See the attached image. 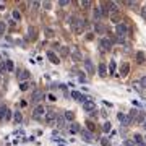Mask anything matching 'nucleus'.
<instances>
[{"label": "nucleus", "instance_id": "1", "mask_svg": "<svg viewBox=\"0 0 146 146\" xmlns=\"http://www.w3.org/2000/svg\"><path fill=\"white\" fill-rule=\"evenodd\" d=\"M83 25H84L83 18H75L73 23H72V29L76 33V34H81V33H83Z\"/></svg>", "mask_w": 146, "mask_h": 146}, {"label": "nucleus", "instance_id": "2", "mask_svg": "<svg viewBox=\"0 0 146 146\" xmlns=\"http://www.w3.org/2000/svg\"><path fill=\"white\" fill-rule=\"evenodd\" d=\"M99 46H101V49H102L104 52H109L110 49H112V39H109V37H101Z\"/></svg>", "mask_w": 146, "mask_h": 146}, {"label": "nucleus", "instance_id": "3", "mask_svg": "<svg viewBox=\"0 0 146 146\" xmlns=\"http://www.w3.org/2000/svg\"><path fill=\"white\" fill-rule=\"evenodd\" d=\"M128 33V25L127 23H120V25H117V28H115V34L120 37H125V34Z\"/></svg>", "mask_w": 146, "mask_h": 146}, {"label": "nucleus", "instance_id": "4", "mask_svg": "<svg viewBox=\"0 0 146 146\" xmlns=\"http://www.w3.org/2000/svg\"><path fill=\"white\" fill-rule=\"evenodd\" d=\"M44 96H46V94H44V91H41V89H36V91L33 93V96H31V101L37 104V102H41V101L44 99Z\"/></svg>", "mask_w": 146, "mask_h": 146}, {"label": "nucleus", "instance_id": "5", "mask_svg": "<svg viewBox=\"0 0 146 146\" xmlns=\"http://www.w3.org/2000/svg\"><path fill=\"white\" fill-rule=\"evenodd\" d=\"M84 68H86V72L89 73V75H94L96 73V67H94V63L91 58H84Z\"/></svg>", "mask_w": 146, "mask_h": 146}, {"label": "nucleus", "instance_id": "6", "mask_svg": "<svg viewBox=\"0 0 146 146\" xmlns=\"http://www.w3.org/2000/svg\"><path fill=\"white\" fill-rule=\"evenodd\" d=\"M80 135H81L83 141H86V143H89V141H93V140H94L93 133H91V131H88V130H81V131H80Z\"/></svg>", "mask_w": 146, "mask_h": 146}, {"label": "nucleus", "instance_id": "7", "mask_svg": "<svg viewBox=\"0 0 146 146\" xmlns=\"http://www.w3.org/2000/svg\"><path fill=\"white\" fill-rule=\"evenodd\" d=\"M47 58H49L54 65H58V63H60V58L55 55V52H54V50H47Z\"/></svg>", "mask_w": 146, "mask_h": 146}, {"label": "nucleus", "instance_id": "8", "mask_svg": "<svg viewBox=\"0 0 146 146\" xmlns=\"http://www.w3.org/2000/svg\"><path fill=\"white\" fill-rule=\"evenodd\" d=\"M83 109L86 110V112H94V110H96V102H94V101H86L83 104Z\"/></svg>", "mask_w": 146, "mask_h": 146}, {"label": "nucleus", "instance_id": "9", "mask_svg": "<svg viewBox=\"0 0 146 146\" xmlns=\"http://www.w3.org/2000/svg\"><path fill=\"white\" fill-rule=\"evenodd\" d=\"M101 16H102V10H101V7H94V10H93V20L96 21V23H99Z\"/></svg>", "mask_w": 146, "mask_h": 146}, {"label": "nucleus", "instance_id": "10", "mask_svg": "<svg viewBox=\"0 0 146 146\" xmlns=\"http://www.w3.org/2000/svg\"><path fill=\"white\" fill-rule=\"evenodd\" d=\"M128 73H130V63L123 62L122 65H120V75H122V76H127Z\"/></svg>", "mask_w": 146, "mask_h": 146}, {"label": "nucleus", "instance_id": "11", "mask_svg": "<svg viewBox=\"0 0 146 146\" xmlns=\"http://www.w3.org/2000/svg\"><path fill=\"white\" fill-rule=\"evenodd\" d=\"M29 76H31V75H29L28 70H21V72L18 73V80H20V83H21V81H28Z\"/></svg>", "mask_w": 146, "mask_h": 146}, {"label": "nucleus", "instance_id": "12", "mask_svg": "<svg viewBox=\"0 0 146 146\" xmlns=\"http://www.w3.org/2000/svg\"><path fill=\"white\" fill-rule=\"evenodd\" d=\"M46 112V109H44V106H41V104H37L36 107H34V110H33V115L34 117H41L42 114Z\"/></svg>", "mask_w": 146, "mask_h": 146}, {"label": "nucleus", "instance_id": "13", "mask_svg": "<svg viewBox=\"0 0 146 146\" xmlns=\"http://www.w3.org/2000/svg\"><path fill=\"white\" fill-rule=\"evenodd\" d=\"M136 63H145V60H146V55H145V52H141V50H138V52H136Z\"/></svg>", "mask_w": 146, "mask_h": 146}, {"label": "nucleus", "instance_id": "14", "mask_svg": "<svg viewBox=\"0 0 146 146\" xmlns=\"http://www.w3.org/2000/svg\"><path fill=\"white\" fill-rule=\"evenodd\" d=\"M122 16H120V13L119 11H117V13H112V15H110V21H112V23H115V25H120V23H122Z\"/></svg>", "mask_w": 146, "mask_h": 146}, {"label": "nucleus", "instance_id": "15", "mask_svg": "<svg viewBox=\"0 0 146 146\" xmlns=\"http://www.w3.org/2000/svg\"><path fill=\"white\" fill-rule=\"evenodd\" d=\"M98 73H99V76H107V68H106L104 63H99V68H98Z\"/></svg>", "mask_w": 146, "mask_h": 146}, {"label": "nucleus", "instance_id": "16", "mask_svg": "<svg viewBox=\"0 0 146 146\" xmlns=\"http://www.w3.org/2000/svg\"><path fill=\"white\" fill-rule=\"evenodd\" d=\"M146 120V117H145V112H143V110H140V112H138V115H136V120H135V123H141V125H143V122H145Z\"/></svg>", "mask_w": 146, "mask_h": 146}, {"label": "nucleus", "instance_id": "17", "mask_svg": "<svg viewBox=\"0 0 146 146\" xmlns=\"http://www.w3.org/2000/svg\"><path fill=\"white\" fill-rule=\"evenodd\" d=\"M7 110H8V107H7L5 104H0V120H5Z\"/></svg>", "mask_w": 146, "mask_h": 146}, {"label": "nucleus", "instance_id": "18", "mask_svg": "<svg viewBox=\"0 0 146 146\" xmlns=\"http://www.w3.org/2000/svg\"><path fill=\"white\" fill-rule=\"evenodd\" d=\"M63 119L68 120V122H73V119H75V112H72V110H65V115H63Z\"/></svg>", "mask_w": 146, "mask_h": 146}, {"label": "nucleus", "instance_id": "19", "mask_svg": "<svg viewBox=\"0 0 146 146\" xmlns=\"http://www.w3.org/2000/svg\"><path fill=\"white\" fill-rule=\"evenodd\" d=\"M70 131H72V133H80V131H81V127H80L78 123L73 122L72 125H70Z\"/></svg>", "mask_w": 146, "mask_h": 146}, {"label": "nucleus", "instance_id": "20", "mask_svg": "<svg viewBox=\"0 0 146 146\" xmlns=\"http://www.w3.org/2000/svg\"><path fill=\"white\" fill-rule=\"evenodd\" d=\"M13 119H15V123H21V120H23V114H21L20 110H15Z\"/></svg>", "mask_w": 146, "mask_h": 146}, {"label": "nucleus", "instance_id": "21", "mask_svg": "<svg viewBox=\"0 0 146 146\" xmlns=\"http://www.w3.org/2000/svg\"><path fill=\"white\" fill-rule=\"evenodd\" d=\"M133 143H135V145H140V143H143V135H140V133H135V135H133Z\"/></svg>", "mask_w": 146, "mask_h": 146}, {"label": "nucleus", "instance_id": "22", "mask_svg": "<svg viewBox=\"0 0 146 146\" xmlns=\"http://www.w3.org/2000/svg\"><path fill=\"white\" fill-rule=\"evenodd\" d=\"M28 33H29V39H36V37H37V31H36V28L29 26V29H28Z\"/></svg>", "mask_w": 146, "mask_h": 146}, {"label": "nucleus", "instance_id": "23", "mask_svg": "<svg viewBox=\"0 0 146 146\" xmlns=\"http://www.w3.org/2000/svg\"><path fill=\"white\" fill-rule=\"evenodd\" d=\"M94 29H96V33H104L106 26L102 25V23H96V25H94Z\"/></svg>", "mask_w": 146, "mask_h": 146}, {"label": "nucleus", "instance_id": "24", "mask_svg": "<svg viewBox=\"0 0 146 146\" xmlns=\"http://www.w3.org/2000/svg\"><path fill=\"white\" fill-rule=\"evenodd\" d=\"M44 36H46L47 39L54 37V29H52V28H46V29H44Z\"/></svg>", "mask_w": 146, "mask_h": 146}, {"label": "nucleus", "instance_id": "25", "mask_svg": "<svg viewBox=\"0 0 146 146\" xmlns=\"http://www.w3.org/2000/svg\"><path fill=\"white\" fill-rule=\"evenodd\" d=\"M5 68L8 70V72H13V70H15V63H13L10 58H8V60L5 62Z\"/></svg>", "mask_w": 146, "mask_h": 146}, {"label": "nucleus", "instance_id": "26", "mask_svg": "<svg viewBox=\"0 0 146 146\" xmlns=\"http://www.w3.org/2000/svg\"><path fill=\"white\" fill-rule=\"evenodd\" d=\"M29 86H31V83H29V81H21V83H20V89H21V91H26V89H29Z\"/></svg>", "mask_w": 146, "mask_h": 146}, {"label": "nucleus", "instance_id": "27", "mask_svg": "<svg viewBox=\"0 0 146 146\" xmlns=\"http://www.w3.org/2000/svg\"><path fill=\"white\" fill-rule=\"evenodd\" d=\"M72 98L75 101H81V98H83V94L78 93V91H72Z\"/></svg>", "mask_w": 146, "mask_h": 146}, {"label": "nucleus", "instance_id": "28", "mask_svg": "<svg viewBox=\"0 0 146 146\" xmlns=\"http://www.w3.org/2000/svg\"><path fill=\"white\" fill-rule=\"evenodd\" d=\"M86 127H88V131H91V133L96 130V125H94V122H91V120H88V122H86Z\"/></svg>", "mask_w": 146, "mask_h": 146}, {"label": "nucleus", "instance_id": "29", "mask_svg": "<svg viewBox=\"0 0 146 146\" xmlns=\"http://www.w3.org/2000/svg\"><path fill=\"white\" fill-rule=\"evenodd\" d=\"M60 54L65 57V55H68V54H70V49H68L67 46H62V47H60Z\"/></svg>", "mask_w": 146, "mask_h": 146}, {"label": "nucleus", "instance_id": "30", "mask_svg": "<svg viewBox=\"0 0 146 146\" xmlns=\"http://www.w3.org/2000/svg\"><path fill=\"white\" fill-rule=\"evenodd\" d=\"M11 16H13V20H21V13H20V10H15L13 13H11Z\"/></svg>", "mask_w": 146, "mask_h": 146}, {"label": "nucleus", "instance_id": "31", "mask_svg": "<svg viewBox=\"0 0 146 146\" xmlns=\"http://www.w3.org/2000/svg\"><path fill=\"white\" fill-rule=\"evenodd\" d=\"M57 125L60 127V128L65 127V119H63V117H57Z\"/></svg>", "mask_w": 146, "mask_h": 146}, {"label": "nucleus", "instance_id": "32", "mask_svg": "<svg viewBox=\"0 0 146 146\" xmlns=\"http://www.w3.org/2000/svg\"><path fill=\"white\" fill-rule=\"evenodd\" d=\"M110 128H112V127H110V123H109V122H106L104 125H102V131H106V133H109V131H110Z\"/></svg>", "mask_w": 146, "mask_h": 146}, {"label": "nucleus", "instance_id": "33", "mask_svg": "<svg viewBox=\"0 0 146 146\" xmlns=\"http://www.w3.org/2000/svg\"><path fill=\"white\" fill-rule=\"evenodd\" d=\"M5 31H7V25L3 21H0V34H3Z\"/></svg>", "mask_w": 146, "mask_h": 146}, {"label": "nucleus", "instance_id": "34", "mask_svg": "<svg viewBox=\"0 0 146 146\" xmlns=\"http://www.w3.org/2000/svg\"><path fill=\"white\" fill-rule=\"evenodd\" d=\"M101 145L102 146H110V141L107 138H101Z\"/></svg>", "mask_w": 146, "mask_h": 146}, {"label": "nucleus", "instance_id": "35", "mask_svg": "<svg viewBox=\"0 0 146 146\" xmlns=\"http://www.w3.org/2000/svg\"><path fill=\"white\" fill-rule=\"evenodd\" d=\"M141 18H143V20H146V5L145 7H141Z\"/></svg>", "mask_w": 146, "mask_h": 146}, {"label": "nucleus", "instance_id": "36", "mask_svg": "<svg viewBox=\"0 0 146 146\" xmlns=\"http://www.w3.org/2000/svg\"><path fill=\"white\" fill-rule=\"evenodd\" d=\"M140 86H141V88H146V76H141V80H140Z\"/></svg>", "mask_w": 146, "mask_h": 146}, {"label": "nucleus", "instance_id": "37", "mask_svg": "<svg viewBox=\"0 0 146 146\" xmlns=\"http://www.w3.org/2000/svg\"><path fill=\"white\" fill-rule=\"evenodd\" d=\"M117 119H119L120 122H125V115L122 114V112H119V114H117Z\"/></svg>", "mask_w": 146, "mask_h": 146}, {"label": "nucleus", "instance_id": "38", "mask_svg": "<svg viewBox=\"0 0 146 146\" xmlns=\"http://www.w3.org/2000/svg\"><path fill=\"white\" fill-rule=\"evenodd\" d=\"M114 70H115V62H114V60H112V62H110V65H109V72L112 73V72H114Z\"/></svg>", "mask_w": 146, "mask_h": 146}, {"label": "nucleus", "instance_id": "39", "mask_svg": "<svg viewBox=\"0 0 146 146\" xmlns=\"http://www.w3.org/2000/svg\"><path fill=\"white\" fill-rule=\"evenodd\" d=\"M10 119H11V110L8 109V110H7V115H5V120H7V122H8V120H10Z\"/></svg>", "mask_w": 146, "mask_h": 146}, {"label": "nucleus", "instance_id": "40", "mask_svg": "<svg viewBox=\"0 0 146 146\" xmlns=\"http://www.w3.org/2000/svg\"><path fill=\"white\" fill-rule=\"evenodd\" d=\"M68 3H70L68 0H62V2H58V5H60V7H67Z\"/></svg>", "mask_w": 146, "mask_h": 146}, {"label": "nucleus", "instance_id": "41", "mask_svg": "<svg viewBox=\"0 0 146 146\" xmlns=\"http://www.w3.org/2000/svg\"><path fill=\"white\" fill-rule=\"evenodd\" d=\"M125 146H136L131 140H125Z\"/></svg>", "mask_w": 146, "mask_h": 146}, {"label": "nucleus", "instance_id": "42", "mask_svg": "<svg viewBox=\"0 0 146 146\" xmlns=\"http://www.w3.org/2000/svg\"><path fill=\"white\" fill-rule=\"evenodd\" d=\"M81 5H83V8H88L91 5V2H81Z\"/></svg>", "mask_w": 146, "mask_h": 146}, {"label": "nucleus", "instance_id": "43", "mask_svg": "<svg viewBox=\"0 0 146 146\" xmlns=\"http://www.w3.org/2000/svg\"><path fill=\"white\" fill-rule=\"evenodd\" d=\"M47 98H49V101H55V99H57V98H55V96H54L52 93L49 94V96H47Z\"/></svg>", "mask_w": 146, "mask_h": 146}, {"label": "nucleus", "instance_id": "44", "mask_svg": "<svg viewBox=\"0 0 146 146\" xmlns=\"http://www.w3.org/2000/svg\"><path fill=\"white\" fill-rule=\"evenodd\" d=\"M31 5L34 7V8H39V5H41V3H39V2H33Z\"/></svg>", "mask_w": 146, "mask_h": 146}, {"label": "nucleus", "instance_id": "45", "mask_svg": "<svg viewBox=\"0 0 146 146\" xmlns=\"http://www.w3.org/2000/svg\"><path fill=\"white\" fill-rule=\"evenodd\" d=\"M86 39H88V41H93L94 36H93V34H88V36H86Z\"/></svg>", "mask_w": 146, "mask_h": 146}, {"label": "nucleus", "instance_id": "46", "mask_svg": "<svg viewBox=\"0 0 146 146\" xmlns=\"http://www.w3.org/2000/svg\"><path fill=\"white\" fill-rule=\"evenodd\" d=\"M44 8H47V10H49V8H50V3H49V2H46V3H44Z\"/></svg>", "mask_w": 146, "mask_h": 146}, {"label": "nucleus", "instance_id": "47", "mask_svg": "<svg viewBox=\"0 0 146 146\" xmlns=\"http://www.w3.org/2000/svg\"><path fill=\"white\" fill-rule=\"evenodd\" d=\"M136 146H146L145 143H140V145H136Z\"/></svg>", "mask_w": 146, "mask_h": 146}, {"label": "nucleus", "instance_id": "48", "mask_svg": "<svg viewBox=\"0 0 146 146\" xmlns=\"http://www.w3.org/2000/svg\"><path fill=\"white\" fill-rule=\"evenodd\" d=\"M145 141H146V135H145Z\"/></svg>", "mask_w": 146, "mask_h": 146}]
</instances>
